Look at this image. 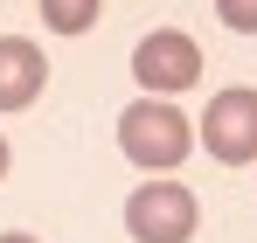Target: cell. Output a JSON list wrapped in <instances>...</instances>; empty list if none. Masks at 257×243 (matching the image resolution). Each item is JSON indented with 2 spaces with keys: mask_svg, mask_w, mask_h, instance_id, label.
I'll return each mask as SVG.
<instances>
[{
  "mask_svg": "<svg viewBox=\"0 0 257 243\" xmlns=\"http://www.w3.org/2000/svg\"><path fill=\"white\" fill-rule=\"evenodd\" d=\"M118 146H125V160H139L146 174L160 167H181L188 160V146H195V125L181 118L174 104H153V97H139V104H125L118 111Z\"/></svg>",
  "mask_w": 257,
  "mask_h": 243,
  "instance_id": "6da1fadb",
  "label": "cell"
},
{
  "mask_svg": "<svg viewBox=\"0 0 257 243\" xmlns=\"http://www.w3.org/2000/svg\"><path fill=\"white\" fill-rule=\"evenodd\" d=\"M125 229L132 243H188L195 236V195L181 181H146L125 202Z\"/></svg>",
  "mask_w": 257,
  "mask_h": 243,
  "instance_id": "7a4b0ae2",
  "label": "cell"
},
{
  "mask_svg": "<svg viewBox=\"0 0 257 243\" xmlns=\"http://www.w3.org/2000/svg\"><path fill=\"white\" fill-rule=\"evenodd\" d=\"M202 139H209V153L222 167H250L257 160V90H215Z\"/></svg>",
  "mask_w": 257,
  "mask_h": 243,
  "instance_id": "3957f363",
  "label": "cell"
},
{
  "mask_svg": "<svg viewBox=\"0 0 257 243\" xmlns=\"http://www.w3.org/2000/svg\"><path fill=\"white\" fill-rule=\"evenodd\" d=\"M132 77L146 90H188L202 77V49L181 35V28H153V35L132 49Z\"/></svg>",
  "mask_w": 257,
  "mask_h": 243,
  "instance_id": "277c9868",
  "label": "cell"
},
{
  "mask_svg": "<svg viewBox=\"0 0 257 243\" xmlns=\"http://www.w3.org/2000/svg\"><path fill=\"white\" fill-rule=\"evenodd\" d=\"M49 83V63L28 35H0V111H28Z\"/></svg>",
  "mask_w": 257,
  "mask_h": 243,
  "instance_id": "5b68a950",
  "label": "cell"
},
{
  "mask_svg": "<svg viewBox=\"0 0 257 243\" xmlns=\"http://www.w3.org/2000/svg\"><path fill=\"white\" fill-rule=\"evenodd\" d=\"M42 21L56 35H84L90 21H97V0H42Z\"/></svg>",
  "mask_w": 257,
  "mask_h": 243,
  "instance_id": "8992f818",
  "label": "cell"
},
{
  "mask_svg": "<svg viewBox=\"0 0 257 243\" xmlns=\"http://www.w3.org/2000/svg\"><path fill=\"white\" fill-rule=\"evenodd\" d=\"M215 14H222L236 35H257V0H215Z\"/></svg>",
  "mask_w": 257,
  "mask_h": 243,
  "instance_id": "52a82bcc",
  "label": "cell"
},
{
  "mask_svg": "<svg viewBox=\"0 0 257 243\" xmlns=\"http://www.w3.org/2000/svg\"><path fill=\"white\" fill-rule=\"evenodd\" d=\"M0 174H7V139H0Z\"/></svg>",
  "mask_w": 257,
  "mask_h": 243,
  "instance_id": "ba28073f",
  "label": "cell"
},
{
  "mask_svg": "<svg viewBox=\"0 0 257 243\" xmlns=\"http://www.w3.org/2000/svg\"><path fill=\"white\" fill-rule=\"evenodd\" d=\"M0 243H35V236H0Z\"/></svg>",
  "mask_w": 257,
  "mask_h": 243,
  "instance_id": "9c48e42d",
  "label": "cell"
}]
</instances>
